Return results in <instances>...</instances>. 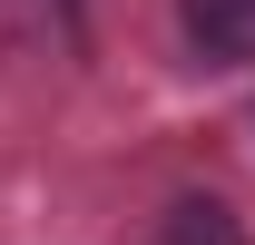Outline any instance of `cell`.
<instances>
[{
  "instance_id": "cell-1",
  "label": "cell",
  "mask_w": 255,
  "mask_h": 245,
  "mask_svg": "<svg viewBox=\"0 0 255 245\" xmlns=\"http://www.w3.org/2000/svg\"><path fill=\"white\" fill-rule=\"evenodd\" d=\"M177 30L196 39V59L246 69L255 59V0H177Z\"/></svg>"
},
{
  "instance_id": "cell-2",
  "label": "cell",
  "mask_w": 255,
  "mask_h": 245,
  "mask_svg": "<svg viewBox=\"0 0 255 245\" xmlns=\"http://www.w3.org/2000/svg\"><path fill=\"white\" fill-rule=\"evenodd\" d=\"M157 245H255V236L236 226V206H216V196H177V206L157 216Z\"/></svg>"
}]
</instances>
